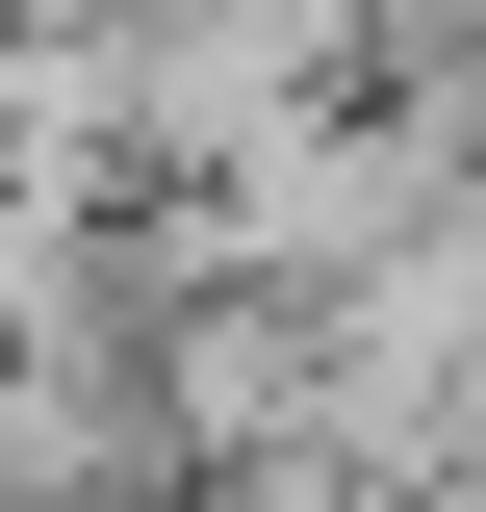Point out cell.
I'll use <instances>...</instances> for the list:
<instances>
[{
  "mask_svg": "<svg viewBox=\"0 0 486 512\" xmlns=\"http://www.w3.org/2000/svg\"><path fill=\"white\" fill-rule=\"evenodd\" d=\"M461 180H486V128H461V103H333V128H282L256 180H205L180 256L231 282V308H333V282H359V256H410Z\"/></svg>",
  "mask_w": 486,
  "mask_h": 512,
  "instance_id": "6da1fadb",
  "label": "cell"
}]
</instances>
